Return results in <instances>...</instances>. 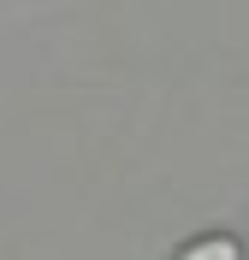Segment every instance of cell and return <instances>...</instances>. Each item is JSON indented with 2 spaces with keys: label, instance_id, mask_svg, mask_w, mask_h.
Returning <instances> with one entry per match:
<instances>
[{
  "label": "cell",
  "instance_id": "cell-1",
  "mask_svg": "<svg viewBox=\"0 0 249 260\" xmlns=\"http://www.w3.org/2000/svg\"><path fill=\"white\" fill-rule=\"evenodd\" d=\"M178 260H237V243L232 237H208V243H190Z\"/></svg>",
  "mask_w": 249,
  "mask_h": 260
}]
</instances>
